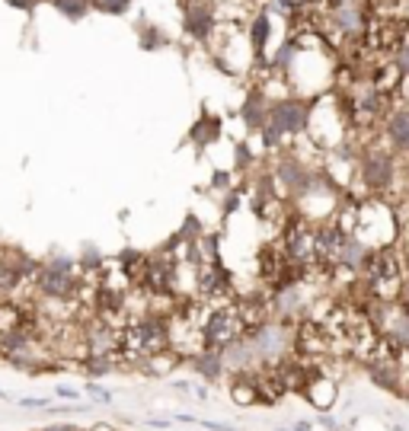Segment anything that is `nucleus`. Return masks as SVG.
I'll return each instance as SVG.
<instances>
[{"mask_svg":"<svg viewBox=\"0 0 409 431\" xmlns=\"http://www.w3.org/2000/svg\"><path fill=\"white\" fill-rule=\"evenodd\" d=\"M243 332H246V326L240 320V310H237L233 301H227V303H214V307L204 310L202 326H198V339H202V349L221 351L224 345L240 339Z\"/></svg>","mask_w":409,"mask_h":431,"instance_id":"obj_1","label":"nucleus"},{"mask_svg":"<svg viewBox=\"0 0 409 431\" xmlns=\"http://www.w3.org/2000/svg\"><path fill=\"white\" fill-rule=\"evenodd\" d=\"M307 121H310V102L307 100H301V96H281V100H272L269 125L279 128L281 138L307 135Z\"/></svg>","mask_w":409,"mask_h":431,"instance_id":"obj_2","label":"nucleus"},{"mask_svg":"<svg viewBox=\"0 0 409 431\" xmlns=\"http://www.w3.org/2000/svg\"><path fill=\"white\" fill-rule=\"evenodd\" d=\"M381 138L397 156H409V106H393L381 121Z\"/></svg>","mask_w":409,"mask_h":431,"instance_id":"obj_3","label":"nucleus"},{"mask_svg":"<svg viewBox=\"0 0 409 431\" xmlns=\"http://www.w3.org/2000/svg\"><path fill=\"white\" fill-rule=\"evenodd\" d=\"M301 396L314 406L316 412H329V409L336 406V399H339V384H336L333 377H326V374L316 371V374L307 380V386H304V393Z\"/></svg>","mask_w":409,"mask_h":431,"instance_id":"obj_4","label":"nucleus"},{"mask_svg":"<svg viewBox=\"0 0 409 431\" xmlns=\"http://www.w3.org/2000/svg\"><path fill=\"white\" fill-rule=\"evenodd\" d=\"M269 106H272V100L262 90H253L250 96H246V102L240 106V119H243V125H246V131L259 135V131L266 128V121H269Z\"/></svg>","mask_w":409,"mask_h":431,"instance_id":"obj_5","label":"nucleus"},{"mask_svg":"<svg viewBox=\"0 0 409 431\" xmlns=\"http://www.w3.org/2000/svg\"><path fill=\"white\" fill-rule=\"evenodd\" d=\"M211 26H214L211 7H208L204 0H192V3L186 7V32L204 42V38L211 36Z\"/></svg>","mask_w":409,"mask_h":431,"instance_id":"obj_6","label":"nucleus"},{"mask_svg":"<svg viewBox=\"0 0 409 431\" xmlns=\"http://www.w3.org/2000/svg\"><path fill=\"white\" fill-rule=\"evenodd\" d=\"M189 364H192V371H196L198 377H204L208 384H214V380L227 377V371H224L221 351H214V349H202V351H196V355L189 358Z\"/></svg>","mask_w":409,"mask_h":431,"instance_id":"obj_7","label":"nucleus"},{"mask_svg":"<svg viewBox=\"0 0 409 431\" xmlns=\"http://www.w3.org/2000/svg\"><path fill=\"white\" fill-rule=\"evenodd\" d=\"M179 361H183V355H179L176 349H167V351H157V355L144 358L138 371H144V374H150V377H170L179 367Z\"/></svg>","mask_w":409,"mask_h":431,"instance_id":"obj_8","label":"nucleus"},{"mask_svg":"<svg viewBox=\"0 0 409 431\" xmlns=\"http://www.w3.org/2000/svg\"><path fill=\"white\" fill-rule=\"evenodd\" d=\"M231 399L240 409H250V406L259 403V393H256V380H253V374H240V377H231Z\"/></svg>","mask_w":409,"mask_h":431,"instance_id":"obj_9","label":"nucleus"},{"mask_svg":"<svg viewBox=\"0 0 409 431\" xmlns=\"http://www.w3.org/2000/svg\"><path fill=\"white\" fill-rule=\"evenodd\" d=\"M269 32H272V16H269V10H262V13H256V19L250 23V45H253V51H256V58L266 55Z\"/></svg>","mask_w":409,"mask_h":431,"instance_id":"obj_10","label":"nucleus"},{"mask_svg":"<svg viewBox=\"0 0 409 431\" xmlns=\"http://www.w3.org/2000/svg\"><path fill=\"white\" fill-rule=\"evenodd\" d=\"M214 138H221V121L211 119V115H204L196 128H192V141H196L198 147H208Z\"/></svg>","mask_w":409,"mask_h":431,"instance_id":"obj_11","label":"nucleus"},{"mask_svg":"<svg viewBox=\"0 0 409 431\" xmlns=\"http://www.w3.org/2000/svg\"><path fill=\"white\" fill-rule=\"evenodd\" d=\"M51 7L67 19H84L90 13V7H93V0H51Z\"/></svg>","mask_w":409,"mask_h":431,"instance_id":"obj_12","label":"nucleus"},{"mask_svg":"<svg viewBox=\"0 0 409 431\" xmlns=\"http://www.w3.org/2000/svg\"><path fill=\"white\" fill-rule=\"evenodd\" d=\"M80 371H84L90 380H96V377H106V374H112V371H119V364L112 358H86L84 364H80Z\"/></svg>","mask_w":409,"mask_h":431,"instance_id":"obj_13","label":"nucleus"},{"mask_svg":"<svg viewBox=\"0 0 409 431\" xmlns=\"http://www.w3.org/2000/svg\"><path fill=\"white\" fill-rule=\"evenodd\" d=\"M93 7L102 13H112V16H121V13H128L131 0H93Z\"/></svg>","mask_w":409,"mask_h":431,"instance_id":"obj_14","label":"nucleus"},{"mask_svg":"<svg viewBox=\"0 0 409 431\" xmlns=\"http://www.w3.org/2000/svg\"><path fill=\"white\" fill-rule=\"evenodd\" d=\"M84 390H86V396H90L93 403H100V406H112V393L106 390V386H100V384H84Z\"/></svg>","mask_w":409,"mask_h":431,"instance_id":"obj_15","label":"nucleus"},{"mask_svg":"<svg viewBox=\"0 0 409 431\" xmlns=\"http://www.w3.org/2000/svg\"><path fill=\"white\" fill-rule=\"evenodd\" d=\"M19 406H23V409H48L51 399H48V396H23Z\"/></svg>","mask_w":409,"mask_h":431,"instance_id":"obj_16","label":"nucleus"},{"mask_svg":"<svg viewBox=\"0 0 409 431\" xmlns=\"http://www.w3.org/2000/svg\"><path fill=\"white\" fill-rule=\"evenodd\" d=\"M55 396L58 399H65V403H80V390H74V386H55Z\"/></svg>","mask_w":409,"mask_h":431,"instance_id":"obj_17","label":"nucleus"},{"mask_svg":"<svg viewBox=\"0 0 409 431\" xmlns=\"http://www.w3.org/2000/svg\"><path fill=\"white\" fill-rule=\"evenodd\" d=\"M198 425L208 428V431H240V428H233V425H227V422H211V419H198Z\"/></svg>","mask_w":409,"mask_h":431,"instance_id":"obj_18","label":"nucleus"},{"mask_svg":"<svg viewBox=\"0 0 409 431\" xmlns=\"http://www.w3.org/2000/svg\"><path fill=\"white\" fill-rule=\"evenodd\" d=\"M320 425H323V428H329V431H342V425L336 422L329 412H320Z\"/></svg>","mask_w":409,"mask_h":431,"instance_id":"obj_19","label":"nucleus"},{"mask_svg":"<svg viewBox=\"0 0 409 431\" xmlns=\"http://www.w3.org/2000/svg\"><path fill=\"white\" fill-rule=\"evenodd\" d=\"M10 7H16V10H32L38 3V0H7Z\"/></svg>","mask_w":409,"mask_h":431,"instance_id":"obj_20","label":"nucleus"},{"mask_svg":"<svg viewBox=\"0 0 409 431\" xmlns=\"http://www.w3.org/2000/svg\"><path fill=\"white\" fill-rule=\"evenodd\" d=\"M291 428H294V431H314V422H307V419H301V422H294Z\"/></svg>","mask_w":409,"mask_h":431,"instance_id":"obj_21","label":"nucleus"},{"mask_svg":"<svg viewBox=\"0 0 409 431\" xmlns=\"http://www.w3.org/2000/svg\"><path fill=\"white\" fill-rule=\"evenodd\" d=\"M148 425H150V428H167L170 419H148Z\"/></svg>","mask_w":409,"mask_h":431,"instance_id":"obj_22","label":"nucleus"},{"mask_svg":"<svg viewBox=\"0 0 409 431\" xmlns=\"http://www.w3.org/2000/svg\"><path fill=\"white\" fill-rule=\"evenodd\" d=\"M42 431H77L74 425H48V428H42Z\"/></svg>","mask_w":409,"mask_h":431,"instance_id":"obj_23","label":"nucleus"},{"mask_svg":"<svg viewBox=\"0 0 409 431\" xmlns=\"http://www.w3.org/2000/svg\"><path fill=\"white\" fill-rule=\"evenodd\" d=\"M192 393H196L198 399H208V390H204V386H192Z\"/></svg>","mask_w":409,"mask_h":431,"instance_id":"obj_24","label":"nucleus"},{"mask_svg":"<svg viewBox=\"0 0 409 431\" xmlns=\"http://www.w3.org/2000/svg\"><path fill=\"white\" fill-rule=\"evenodd\" d=\"M275 431H294V428H275Z\"/></svg>","mask_w":409,"mask_h":431,"instance_id":"obj_25","label":"nucleus"},{"mask_svg":"<svg viewBox=\"0 0 409 431\" xmlns=\"http://www.w3.org/2000/svg\"><path fill=\"white\" fill-rule=\"evenodd\" d=\"M0 399H7V393H0Z\"/></svg>","mask_w":409,"mask_h":431,"instance_id":"obj_26","label":"nucleus"}]
</instances>
